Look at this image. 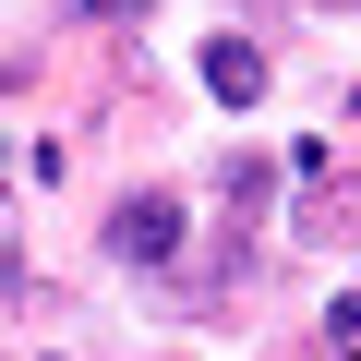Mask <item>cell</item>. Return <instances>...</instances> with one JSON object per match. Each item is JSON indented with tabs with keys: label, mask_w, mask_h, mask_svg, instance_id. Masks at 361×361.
Returning <instances> with one entry per match:
<instances>
[{
	"label": "cell",
	"mask_w": 361,
	"mask_h": 361,
	"mask_svg": "<svg viewBox=\"0 0 361 361\" xmlns=\"http://www.w3.org/2000/svg\"><path fill=\"white\" fill-rule=\"evenodd\" d=\"M325 13H361V0H325Z\"/></svg>",
	"instance_id": "5b68a950"
},
{
	"label": "cell",
	"mask_w": 361,
	"mask_h": 361,
	"mask_svg": "<svg viewBox=\"0 0 361 361\" xmlns=\"http://www.w3.org/2000/svg\"><path fill=\"white\" fill-rule=\"evenodd\" d=\"M349 229H361V193H337V180H325L313 217H301V241H349Z\"/></svg>",
	"instance_id": "3957f363"
},
{
	"label": "cell",
	"mask_w": 361,
	"mask_h": 361,
	"mask_svg": "<svg viewBox=\"0 0 361 361\" xmlns=\"http://www.w3.org/2000/svg\"><path fill=\"white\" fill-rule=\"evenodd\" d=\"M109 253H121V265H145V277H169L180 253H193V217H180V193H133V205L109 217Z\"/></svg>",
	"instance_id": "6da1fadb"
},
{
	"label": "cell",
	"mask_w": 361,
	"mask_h": 361,
	"mask_svg": "<svg viewBox=\"0 0 361 361\" xmlns=\"http://www.w3.org/2000/svg\"><path fill=\"white\" fill-rule=\"evenodd\" d=\"M349 121H361V109H349Z\"/></svg>",
	"instance_id": "8992f818"
},
{
	"label": "cell",
	"mask_w": 361,
	"mask_h": 361,
	"mask_svg": "<svg viewBox=\"0 0 361 361\" xmlns=\"http://www.w3.org/2000/svg\"><path fill=\"white\" fill-rule=\"evenodd\" d=\"M205 97H217V109H253V97H265V49H253V37H205Z\"/></svg>",
	"instance_id": "7a4b0ae2"
},
{
	"label": "cell",
	"mask_w": 361,
	"mask_h": 361,
	"mask_svg": "<svg viewBox=\"0 0 361 361\" xmlns=\"http://www.w3.org/2000/svg\"><path fill=\"white\" fill-rule=\"evenodd\" d=\"M73 13H145V0H73Z\"/></svg>",
	"instance_id": "277c9868"
}]
</instances>
